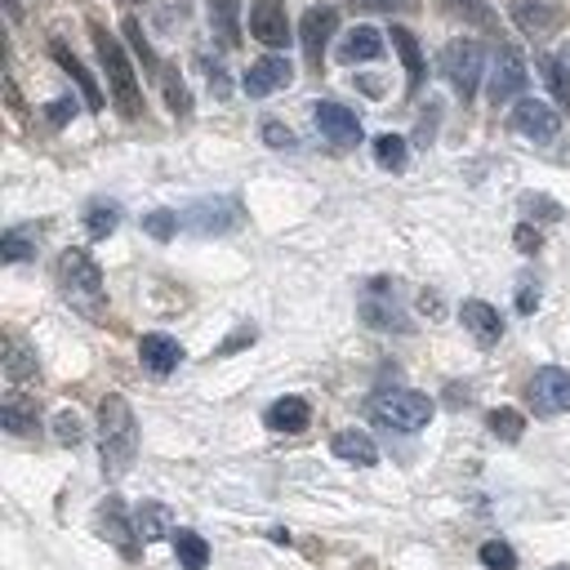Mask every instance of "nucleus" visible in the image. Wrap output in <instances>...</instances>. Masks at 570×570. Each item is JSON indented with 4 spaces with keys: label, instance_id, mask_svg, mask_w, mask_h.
<instances>
[{
    "label": "nucleus",
    "instance_id": "f257e3e1",
    "mask_svg": "<svg viewBox=\"0 0 570 570\" xmlns=\"http://www.w3.org/2000/svg\"><path fill=\"white\" fill-rule=\"evenodd\" d=\"M98 441H102V472L111 481L125 476L134 454H138V423H134V410L120 392H107L98 401Z\"/></svg>",
    "mask_w": 570,
    "mask_h": 570
},
{
    "label": "nucleus",
    "instance_id": "f03ea898",
    "mask_svg": "<svg viewBox=\"0 0 570 570\" xmlns=\"http://www.w3.org/2000/svg\"><path fill=\"white\" fill-rule=\"evenodd\" d=\"M89 36H94V45H98V62H102V71H107V89H111L116 111H120L125 120H138V116L147 111V102H142V85H138L134 67H129V58H125V45H120L102 22H94Z\"/></svg>",
    "mask_w": 570,
    "mask_h": 570
},
{
    "label": "nucleus",
    "instance_id": "7ed1b4c3",
    "mask_svg": "<svg viewBox=\"0 0 570 570\" xmlns=\"http://www.w3.org/2000/svg\"><path fill=\"white\" fill-rule=\"evenodd\" d=\"M58 285H62V298H67L76 312L102 316V307H107L102 272H98V263H94L85 249H62V254H58Z\"/></svg>",
    "mask_w": 570,
    "mask_h": 570
},
{
    "label": "nucleus",
    "instance_id": "20e7f679",
    "mask_svg": "<svg viewBox=\"0 0 570 570\" xmlns=\"http://www.w3.org/2000/svg\"><path fill=\"white\" fill-rule=\"evenodd\" d=\"M370 414H374V423H383V428L419 432V428H428V419H432V401H428L423 392H410V387H387V392H374V396H370Z\"/></svg>",
    "mask_w": 570,
    "mask_h": 570
},
{
    "label": "nucleus",
    "instance_id": "39448f33",
    "mask_svg": "<svg viewBox=\"0 0 570 570\" xmlns=\"http://www.w3.org/2000/svg\"><path fill=\"white\" fill-rule=\"evenodd\" d=\"M441 76L450 80V89L468 102L472 94H476V80H481V67H485V53H481V45L476 40H450L445 49H441Z\"/></svg>",
    "mask_w": 570,
    "mask_h": 570
},
{
    "label": "nucleus",
    "instance_id": "423d86ee",
    "mask_svg": "<svg viewBox=\"0 0 570 570\" xmlns=\"http://www.w3.org/2000/svg\"><path fill=\"white\" fill-rule=\"evenodd\" d=\"M361 321H365L370 330H410L392 281H370V285H365V294H361Z\"/></svg>",
    "mask_w": 570,
    "mask_h": 570
},
{
    "label": "nucleus",
    "instance_id": "0eeeda50",
    "mask_svg": "<svg viewBox=\"0 0 570 570\" xmlns=\"http://www.w3.org/2000/svg\"><path fill=\"white\" fill-rule=\"evenodd\" d=\"M183 227H191V232H200V236H223V232H236V227H240V200H232V196L196 200V205L183 214Z\"/></svg>",
    "mask_w": 570,
    "mask_h": 570
},
{
    "label": "nucleus",
    "instance_id": "6e6552de",
    "mask_svg": "<svg viewBox=\"0 0 570 570\" xmlns=\"http://www.w3.org/2000/svg\"><path fill=\"white\" fill-rule=\"evenodd\" d=\"M530 405L539 414H566L570 410V370L561 365H543L530 379Z\"/></svg>",
    "mask_w": 570,
    "mask_h": 570
},
{
    "label": "nucleus",
    "instance_id": "1a4fd4ad",
    "mask_svg": "<svg viewBox=\"0 0 570 570\" xmlns=\"http://www.w3.org/2000/svg\"><path fill=\"white\" fill-rule=\"evenodd\" d=\"M338 27V9L334 4H316L303 13V27H298V40H303V58L312 71H321V58H325V45Z\"/></svg>",
    "mask_w": 570,
    "mask_h": 570
},
{
    "label": "nucleus",
    "instance_id": "9d476101",
    "mask_svg": "<svg viewBox=\"0 0 570 570\" xmlns=\"http://www.w3.org/2000/svg\"><path fill=\"white\" fill-rule=\"evenodd\" d=\"M521 89H525V62H521V53H517L512 45L499 40V49H494V67H490V102L499 107V102L517 98Z\"/></svg>",
    "mask_w": 570,
    "mask_h": 570
},
{
    "label": "nucleus",
    "instance_id": "9b49d317",
    "mask_svg": "<svg viewBox=\"0 0 570 570\" xmlns=\"http://www.w3.org/2000/svg\"><path fill=\"white\" fill-rule=\"evenodd\" d=\"M508 13L525 36H552L566 22L561 0H508Z\"/></svg>",
    "mask_w": 570,
    "mask_h": 570
},
{
    "label": "nucleus",
    "instance_id": "f8f14e48",
    "mask_svg": "<svg viewBox=\"0 0 570 570\" xmlns=\"http://www.w3.org/2000/svg\"><path fill=\"white\" fill-rule=\"evenodd\" d=\"M98 525H102V539L116 543L120 557H129V561L138 557V525H129L125 503H120L116 494H107V499L98 503Z\"/></svg>",
    "mask_w": 570,
    "mask_h": 570
},
{
    "label": "nucleus",
    "instance_id": "ddd939ff",
    "mask_svg": "<svg viewBox=\"0 0 570 570\" xmlns=\"http://www.w3.org/2000/svg\"><path fill=\"white\" fill-rule=\"evenodd\" d=\"M249 36L258 45H289V18H285V4L281 0H254L249 4Z\"/></svg>",
    "mask_w": 570,
    "mask_h": 570
},
{
    "label": "nucleus",
    "instance_id": "4468645a",
    "mask_svg": "<svg viewBox=\"0 0 570 570\" xmlns=\"http://www.w3.org/2000/svg\"><path fill=\"white\" fill-rule=\"evenodd\" d=\"M512 129L525 134V138H534V142H552L557 129H561V116L548 102H539V98H521L517 111H512Z\"/></svg>",
    "mask_w": 570,
    "mask_h": 570
},
{
    "label": "nucleus",
    "instance_id": "2eb2a0df",
    "mask_svg": "<svg viewBox=\"0 0 570 570\" xmlns=\"http://www.w3.org/2000/svg\"><path fill=\"white\" fill-rule=\"evenodd\" d=\"M312 120H316V129H321L330 142H338V147H356V142H361V120H356V111H347L343 102H316V107H312Z\"/></svg>",
    "mask_w": 570,
    "mask_h": 570
},
{
    "label": "nucleus",
    "instance_id": "dca6fc26",
    "mask_svg": "<svg viewBox=\"0 0 570 570\" xmlns=\"http://www.w3.org/2000/svg\"><path fill=\"white\" fill-rule=\"evenodd\" d=\"M289 58H258L249 71H245V94L249 98H267V94H276V89H285L289 85Z\"/></svg>",
    "mask_w": 570,
    "mask_h": 570
},
{
    "label": "nucleus",
    "instance_id": "f3484780",
    "mask_svg": "<svg viewBox=\"0 0 570 570\" xmlns=\"http://www.w3.org/2000/svg\"><path fill=\"white\" fill-rule=\"evenodd\" d=\"M459 316H463V330L481 343V347H494L499 338H503V316L490 307V303H481V298H468L463 307H459Z\"/></svg>",
    "mask_w": 570,
    "mask_h": 570
},
{
    "label": "nucleus",
    "instance_id": "a211bd4d",
    "mask_svg": "<svg viewBox=\"0 0 570 570\" xmlns=\"http://www.w3.org/2000/svg\"><path fill=\"white\" fill-rule=\"evenodd\" d=\"M49 53H53V62H58V67H62V71L76 80V89L85 94V107H89V111H102V107H107V98H102L98 80L89 76V67H85V62H80V58H76V53H71L62 40H53V49H49Z\"/></svg>",
    "mask_w": 570,
    "mask_h": 570
},
{
    "label": "nucleus",
    "instance_id": "6ab92c4d",
    "mask_svg": "<svg viewBox=\"0 0 570 570\" xmlns=\"http://www.w3.org/2000/svg\"><path fill=\"white\" fill-rule=\"evenodd\" d=\"M0 423H4L9 436H36V428H40V405H36L31 396H22V392H9L4 405H0Z\"/></svg>",
    "mask_w": 570,
    "mask_h": 570
},
{
    "label": "nucleus",
    "instance_id": "aec40b11",
    "mask_svg": "<svg viewBox=\"0 0 570 570\" xmlns=\"http://www.w3.org/2000/svg\"><path fill=\"white\" fill-rule=\"evenodd\" d=\"M138 356H142V365H147L151 374H169V370H178V361H183V343L169 338V334H142Z\"/></svg>",
    "mask_w": 570,
    "mask_h": 570
},
{
    "label": "nucleus",
    "instance_id": "412c9836",
    "mask_svg": "<svg viewBox=\"0 0 570 570\" xmlns=\"http://www.w3.org/2000/svg\"><path fill=\"white\" fill-rule=\"evenodd\" d=\"M263 423H267L272 432H303V428L312 423V405H307L303 396H281V401L267 405Z\"/></svg>",
    "mask_w": 570,
    "mask_h": 570
},
{
    "label": "nucleus",
    "instance_id": "4be33fe9",
    "mask_svg": "<svg viewBox=\"0 0 570 570\" xmlns=\"http://www.w3.org/2000/svg\"><path fill=\"white\" fill-rule=\"evenodd\" d=\"M134 525H138V539H142V543H156V539L174 534V512H169V503H160V499H142L138 512H134Z\"/></svg>",
    "mask_w": 570,
    "mask_h": 570
},
{
    "label": "nucleus",
    "instance_id": "5701e85b",
    "mask_svg": "<svg viewBox=\"0 0 570 570\" xmlns=\"http://www.w3.org/2000/svg\"><path fill=\"white\" fill-rule=\"evenodd\" d=\"M330 450L343 459V463H361V468H370V463H379V445L365 436V432H356V428H343V432H334V441H330Z\"/></svg>",
    "mask_w": 570,
    "mask_h": 570
},
{
    "label": "nucleus",
    "instance_id": "b1692460",
    "mask_svg": "<svg viewBox=\"0 0 570 570\" xmlns=\"http://www.w3.org/2000/svg\"><path fill=\"white\" fill-rule=\"evenodd\" d=\"M240 9H236V0H209V31H214V40L223 45V49H236L240 45Z\"/></svg>",
    "mask_w": 570,
    "mask_h": 570
},
{
    "label": "nucleus",
    "instance_id": "393cba45",
    "mask_svg": "<svg viewBox=\"0 0 570 570\" xmlns=\"http://www.w3.org/2000/svg\"><path fill=\"white\" fill-rule=\"evenodd\" d=\"M383 53V36L374 31V27H352L347 36H343V45H338V58L343 62H370V58H379Z\"/></svg>",
    "mask_w": 570,
    "mask_h": 570
},
{
    "label": "nucleus",
    "instance_id": "a878e982",
    "mask_svg": "<svg viewBox=\"0 0 570 570\" xmlns=\"http://www.w3.org/2000/svg\"><path fill=\"white\" fill-rule=\"evenodd\" d=\"M436 9L450 13V18H463V22L481 27V31H499V18H494L490 0H436Z\"/></svg>",
    "mask_w": 570,
    "mask_h": 570
},
{
    "label": "nucleus",
    "instance_id": "bb28decb",
    "mask_svg": "<svg viewBox=\"0 0 570 570\" xmlns=\"http://www.w3.org/2000/svg\"><path fill=\"white\" fill-rule=\"evenodd\" d=\"M392 45H396V53H401V62H405V89L410 94H419V85H423V53H419V40L405 31V27H392Z\"/></svg>",
    "mask_w": 570,
    "mask_h": 570
},
{
    "label": "nucleus",
    "instance_id": "cd10ccee",
    "mask_svg": "<svg viewBox=\"0 0 570 570\" xmlns=\"http://www.w3.org/2000/svg\"><path fill=\"white\" fill-rule=\"evenodd\" d=\"M4 374H9V383H22L36 374V352L18 334H4Z\"/></svg>",
    "mask_w": 570,
    "mask_h": 570
},
{
    "label": "nucleus",
    "instance_id": "c85d7f7f",
    "mask_svg": "<svg viewBox=\"0 0 570 570\" xmlns=\"http://www.w3.org/2000/svg\"><path fill=\"white\" fill-rule=\"evenodd\" d=\"M174 552H178V566L183 570H205L209 566V543L196 534V530H174Z\"/></svg>",
    "mask_w": 570,
    "mask_h": 570
},
{
    "label": "nucleus",
    "instance_id": "c756f323",
    "mask_svg": "<svg viewBox=\"0 0 570 570\" xmlns=\"http://www.w3.org/2000/svg\"><path fill=\"white\" fill-rule=\"evenodd\" d=\"M116 223H120V205H116V200H89V209H85V232H89L94 240L111 236Z\"/></svg>",
    "mask_w": 570,
    "mask_h": 570
},
{
    "label": "nucleus",
    "instance_id": "7c9ffc66",
    "mask_svg": "<svg viewBox=\"0 0 570 570\" xmlns=\"http://www.w3.org/2000/svg\"><path fill=\"white\" fill-rule=\"evenodd\" d=\"M31 254H36V232L31 227H9L0 236V258L4 263H27Z\"/></svg>",
    "mask_w": 570,
    "mask_h": 570
},
{
    "label": "nucleus",
    "instance_id": "2f4dec72",
    "mask_svg": "<svg viewBox=\"0 0 570 570\" xmlns=\"http://www.w3.org/2000/svg\"><path fill=\"white\" fill-rule=\"evenodd\" d=\"M160 89H165V102H169L174 116H191V94H187V85H183V76L174 67L160 71Z\"/></svg>",
    "mask_w": 570,
    "mask_h": 570
},
{
    "label": "nucleus",
    "instance_id": "473e14b6",
    "mask_svg": "<svg viewBox=\"0 0 570 570\" xmlns=\"http://www.w3.org/2000/svg\"><path fill=\"white\" fill-rule=\"evenodd\" d=\"M539 71H543V80H548L557 107H570V76H566V67H561L552 53H539Z\"/></svg>",
    "mask_w": 570,
    "mask_h": 570
},
{
    "label": "nucleus",
    "instance_id": "72a5a7b5",
    "mask_svg": "<svg viewBox=\"0 0 570 570\" xmlns=\"http://www.w3.org/2000/svg\"><path fill=\"white\" fill-rule=\"evenodd\" d=\"M374 160L383 169H405V138L401 134H379L374 138Z\"/></svg>",
    "mask_w": 570,
    "mask_h": 570
},
{
    "label": "nucleus",
    "instance_id": "f704fd0d",
    "mask_svg": "<svg viewBox=\"0 0 570 570\" xmlns=\"http://www.w3.org/2000/svg\"><path fill=\"white\" fill-rule=\"evenodd\" d=\"M490 432L499 436V441H521V432H525V419L517 414V410H508V405H499V410H490Z\"/></svg>",
    "mask_w": 570,
    "mask_h": 570
},
{
    "label": "nucleus",
    "instance_id": "c9c22d12",
    "mask_svg": "<svg viewBox=\"0 0 570 570\" xmlns=\"http://www.w3.org/2000/svg\"><path fill=\"white\" fill-rule=\"evenodd\" d=\"M476 557H481V566H490V570H517V552H512L503 539H485Z\"/></svg>",
    "mask_w": 570,
    "mask_h": 570
},
{
    "label": "nucleus",
    "instance_id": "e433bc0d",
    "mask_svg": "<svg viewBox=\"0 0 570 570\" xmlns=\"http://www.w3.org/2000/svg\"><path fill=\"white\" fill-rule=\"evenodd\" d=\"M178 214H169V209H151L147 218H142V227H147V236H156V240H169L174 232H178Z\"/></svg>",
    "mask_w": 570,
    "mask_h": 570
},
{
    "label": "nucleus",
    "instance_id": "4c0bfd02",
    "mask_svg": "<svg viewBox=\"0 0 570 570\" xmlns=\"http://www.w3.org/2000/svg\"><path fill=\"white\" fill-rule=\"evenodd\" d=\"M53 436H58V445H80L85 428H80V419H76L71 410H62V414L53 419Z\"/></svg>",
    "mask_w": 570,
    "mask_h": 570
},
{
    "label": "nucleus",
    "instance_id": "58836bf2",
    "mask_svg": "<svg viewBox=\"0 0 570 570\" xmlns=\"http://www.w3.org/2000/svg\"><path fill=\"white\" fill-rule=\"evenodd\" d=\"M356 9H370V13H405V9H419V0H352Z\"/></svg>",
    "mask_w": 570,
    "mask_h": 570
},
{
    "label": "nucleus",
    "instance_id": "ea45409f",
    "mask_svg": "<svg viewBox=\"0 0 570 570\" xmlns=\"http://www.w3.org/2000/svg\"><path fill=\"white\" fill-rule=\"evenodd\" d=\"M263 142H267V147H294V129L281 125V120H267V125H263Z\"/></svg>",
    "mask_w": 570,
    "mask_h": 570
},
{
    "label": "nucleus",
    "instance_id": "a19ab883",
    "mask_svg": "<svg viewBox=\"0 0 570 570\" xmlns=\"http://www.w3.org/2000/svg\"><path fill=\"white\" fill-rule=\"evenodd\" d=\"M534 307H539V285L525 276V281H521V289H517V312H525V316H530Z\"/></svg>",
    "mask_w": 570,
    "mask_h": 570
},
{
    "label": "nucleus",
    "instance_id": "79ce46f5",
    "mask_svg": "<svg viewBox=\"0 0 570 570\" xmlns=\"http://www.w3.org/2000/svg\"><path fill=\"white\" fill-rule=\"evenodd\" d=\"M517 249H521V254H534V249H539V232H534L530 223L517 227Z\"/></svg>",
    "mask_w": 570,
    "mask_h": 570
},
{
    "label": "nucleus",
    "instance_id": "37998d69",
    "mask_svg": "<svg viewBox=\"0 0 570 570\" xmlns=\"http://www.w3.org/2000/svg\"><path fill=\"white\" fill-rule=\"evenodd\" d=\"M71 111H76V102H71V98H58V102H49V120H53V125H62Z\"/></svg>",
    "mask_w": 570,
    "mask_h": 570
},
{
    "label": "nucleus",
    "instance_id": "c03bdc74",
    "mask_svg": "<svg viewBox=\"0 0 570 570\" xmlns=\"http://www.w3.org/2000/svg\"><path fill=\"white\" fill-rule=\"evenodd\" d=\"M240 343H254V325H240V330H236V334H232V338H227L218 352H236Z\"/></svg>",
    "mask_w": 570,
    "mask_h": 570
},
{
    "label": "nucleus",
    "instance_id": "a18cd8bd",
    "mask_svg": "<svg viewBox=\"0 0 570 570\" xmlns=\"http://www.w3.org/2000/svg\"><path fill=\"white\" fill-rule=\"evenodd\" d=\"M4 9H9V22H18V13H22V9H18V0H4Z\"/></svg>",
    "mask_w": 570,
    "mask_h": 570
},
{
    "label": "nucleus",
    "instance_id": "49530a36",
    "mask_svg": "<svg viewBox=\"0 0 570 570\" xmlns=\"http://www.w3.org/2000/svg\"><path fill=\"white\" fill-rule=\"evenodd\" d=\"M120 4H142V0H120Z\"/></svg>",
    "mask_w": 570,
    "mask_h": 570
},
{
    "label": "nucleus",
    "instance_id": "de8ad7c7",
    "mask_svg": "<svg viewBox=\"0 0 570 570\" xmlns=\"http://www.w3.org/2000/svg\"><path fill=\"white\" fill-rule=\"evenodd\" d=\"M557 570H570V566H557Z\"/></svg>",
    "mask_w": 570,
    "mask_h": 570
}]
</instances>
